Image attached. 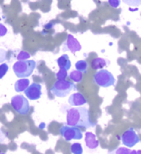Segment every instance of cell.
<instances>
[{"instance_id": "6da1fadb", "label": "cell", "mask_w": 141, "mask_h": 154, "mask_svg": "<svg viewBox=\"0 0 141 154\" xmlns=\"http://www.w3.org/2000/svg\"><path fill=\"white\" fill-rule=\"evenodd\" d=\"M66 121L68 125L83 129H89L96 125L91 120L90 112L86 107H74L67 110Z\"/></svg>"}, {"instance_id": "7a4b0ae2", "label": "cell", "mask_w": 141, "mask_h": 154, "mask_svg": "<svg viewBox=\"0 0 141 154\" xmlns=\"http://www.w3.org/2000/svg\"><path fill=\"white\" fill-rule=\"evenodd\" d=\"M36 67V63L35 60H23L17 61L13 66V72L15 75L19 79L28 78L34 72Z\"/></svg>"}, {"instance_id": "3957f363", "label": "cell", "mask_w": 141, "mask_h": 154, "mask_svg": "<svg viewBox=\"0 0 141 154\" xmlns=\"http://www.w3.org/2000/svg\"><path fill=\"white\" fill-rule=\"evenodd\" d=\"M76 89L74 83L69 80H57L50 89L51 93L57 97H65L66 96Z\"/></svg>"}, {"instance_id": "277c9868", "label": "cell", "mask_w": 141, "mask_h": 154, "mask_svg": "<svg viewBox=\"0 0 141 154\" xmlns=\"http://www.w3.org/2000/svg\"><path fill=\"white\" fill-rule=\"evenodd\" d=\"M93 81L97 86L102 88H109L116 84L115 77L111 72L106 69L97 71L93 76Z\"/></svg>"}, {"instance_id": "5b68a950", "label": "cell", "mask_w": 141, "mask_h": 154, "mask_svg": "<svg viewBox=\"0 0 141 154\" xmlns=\"http://www.w3.org/2000/svg\"><path fill=\"white\" fill-rule=\"evenodd\" d=\"M13 108L20 115H27L30 110V105L27 98L22 95H16L11 99Z\"/></svg>"}, {"instance_id": "8992f818", "label": "cell", "mask_w": 141, "mask_h": 154, "mask_svg": "<svg viewBox=\"0 0 141 154\" xmlns=\"http://www.w3.org/2000/svg\"><path fill=\"white\" fill-rule=\"evenodd\" d=\"M60 134L66 141H71L73 139L79 140L83 138V133L78 127L70 125H63L60 129Z\"/></svg>"}, {"instance_id": "52a82bcc", "label": "cell", "mask_w": 141, "mask_h": 154, "mask_svg": "<svg viewBox=\"0 0 141 154\" xmlns=\"http://www.w3.org/2000/svg\"><path fill=\"white\" fill-rule=\"evenodd\" d=\"M140 139L139 138L137 133L133 128H130L126 131L123 133L121 135V142L123 145H125L127 148H133L135 145L139 143Z\"/></svg>"}, {"instance_id": "ba28073f", "label": "cell", "mask_w": 141, "mask_h": 154, "mask_svg": "<svg viewBox=\"0 0 141 154\" xmlns=\"http://www.w3.org/2000/svg\"><path fill=\"white\" fill-rule=\"evenodd\" d=\"M81 49L82 46L79 41L72 35H68L67 40L63 44V51H70L72 54H75L76 52L81 51Z\"/></svg>"}, {"instance_id": "9c48e42d", "label": "cell", "mask_w": 141, "mask_h": 154, "mask_svg": "<svg viewBox=\"0 0 141 154\" xmlns=\"http://www.w3.org/2000/svg\"><path fill=\"white\" fill-rule=\"evenodd\" d=\"M26 97L29 100L35 101L40 99L41 97V85L37 82H32L31 85L24 91Z\"/></svg>"}, {"instance_id": "30bf717a", "label": "cell", "mask_w": 141, "mask_h": 154, "mask_svg": "<svg viewBox=\"0 0 141 154\" xmlns=\"http://www.w3.org/2000/svg\"><path fill=\"white\" fill-rule=\"evenodd\" d=\"M87 103L86 98L80 92H75L69 98V104L72 106H82Z\"/></svg>"}, {"instance_id": "8fae6325", "label": "cell", "mask_w": 141, "mask_h": 154, "mask_svg": "<svg viewBox=\"0 0 141 154\" xmlns=\"http://www.w3.org/2000/svg\"><path fill=\"white\" fill-rule=\"evenodd\" d=\"M85 143L87 148L89 149H96L99 146V141L97 140V136L92 132H87L85 134Z\"/></svg>"}, {"instance_id": "7c38bea8", "label": "cell", "mask_w": 141, "mask_h": 154, "mask_svg": "<svg viewBox=\"0 0 141 154\" xmlns=\"http://www.w3.org/2000/svg\"><path fill=\"white\" fill-rule=\"evenodd\" d=\"M29 86H30V80L27 78H24V79H18L15 82L14 88L17 92H22L25 91Z\"/></svg>"}, {"instance_id": "4fadbf2b", "label": "cell", "mask_w": 141, "mask_h": 154, "mask_svg": "<svg viewBox=\"0 0 141 154\" xmlns=\"http://www.w3.org/2000/svg\"><path fill=\"white\" fill-rule=\"evenodd\" d=\"M109 61L102 58H96L92 60L91 63L92 69H95V70H98V69H102L105 67L109 65Z\"/></svg>"}, {"instance_id": "5bb4252c", "label": "cell", "mask_w": 141, "mask_h": 154, "mask_svg": "<svg viewBox=\"0 0 141 154\" xmlns=\"http://www.w3.org/2000/svg\"><path fill=\"white\" fill-rule=\"evenodd\" d=\"M57 64L60 69L69 70L71 68V61L69 60L68 54H63L57 60Z\"/></svg>"}, {"instance_id": "9a60e30c", "label": "cell", "mask_w": 141, "mask_h": 154, "mask_svg": "<svg viewBox=\"0 0 141 154\" xmlns=\"http://www.w3.org/2000/svg\"><path fill=\"white\" fill-rule=\"evenodd\" d=\"M69 79L74 82H80L83 80V72L78 70H74L69 74Z\"/></svg>"}, {"instance_id": "2e32d148", "label": "cell", "mask_w": 141, "mask_h": 154, "mask_svg": "<svg viewBox=\"0 0 141 154\" xmlns=\"http://www.w3.org/2000/svg\"><path fill=\"white\" fill-rule=\"evenodd\" d=\"M75 69L78 71L86 73L87 70H88V63H87V61L83 60L77 61L75 63Z\"/></svg>"}, {"instance_id": "e0dca14e", "label": "cell", "mask_w": 141, "mask_h": 154, "mask_svg": "<svg viewBox=\"0 0 141 154\" xmlns=\"http://www.w3.org/2000/svg\"><path fill=\"white\" fill-rule=\"evenodd\" d=\"M71 152L73 154H83V149L81 143H73L71 145Z\"/></svg>"}, {"instance_id": "ac0fdd59", "label": "cell", "mask_w": 141, "mask_h": 154, "mask_svg": "<svg viewBox=\"0 0 141 154\" xmlns=\"http://www.w3.org/2000/svg\"><path fill=\"white\" fill-rule=\"evenodd\" d=\"M30 57H31V54L28 52L22 51L19 52L17 56V61H23V60H27L28 59H30Z\"/></svg>"}, {"instance_id": "d6986e66", "label": "cell", "mask_w": 141, "mask_h": 154, "mask_svg": "<svg viewBox=\"0 0 141 154\" xmlns=\"http://www.w3.org/2000/svg\"><path fill=\"white\" fill-rule=\"evenodd\" d=\"M68 77V70L64 69H60L59 72L56 73L57 80H64Z\"/></svg>"}, {"instance_id": "ffe728a7", "label": "cell", "mask_w": 141, "mask_h": 154, "mask_svg": "<svg viewBox=\"0 0 141 154\" xmlns=\"http://www.w3.org/2000/svg\"><path fill=\"white\" fill-rule=\"evenodd\" d=\"M8 69H9V67H8V65L7 63L0 64V79H2L4 76L6 75Z\"/></svg>"}, {"instance_id": "44dd1931", "label": "cell", "mask_w": 141, "mask_h": 154, "mask_svg": "<svg viewBox=\"0 0 141 154\" xmlns=\"http://www.w3.org/2000/svg\"><path fill=\"white\" fill-rule=\"evenodd\" d=\"M122 2L130 7H139L141 5V0H122Z\"/></svg>"}, {"instance_id": "7402d4cb", "label": "cell", "mask_w": 141, "mask_h": 154, "mask_svg": "<svg viewBox=\"0 0 141 154\" xmlns=\"http://www.w3.org/2000/svg\"><path fill=\"white\" fill-rule=\"evenodd\" d=\"M130 150L129 148H118L116 151L113 152V154H130Z\"/></svg>"}, {"instance_id": "603a6c76", "label": "cell", "mask_w": 141, "mask_h": 154, "mask_svg": "<svg viewBox=\"0 0 141 154\" xmlns=\"http://www.w3.org/2000/svg\"><path fill=\"white\" fill-rule=\"evenodd\" d=\"M108 3L113 8H117L121 5V0H108Z\"/></svg>"}, {"instance_id": "cb8c5ba5", "label": "cell", "mask_w": 141, "mask_h": 154, "mask_svg": "<svg viewBox=\"0 0 141 154\" xmlns=\"http://www.w3.org/2000/svg\"><path fill=\"white\" fill-rule=\"evenodd\" d=\"M7 60V51L3 49H0V63H3Z\"/></svg>"}, {"instance_id": "d4e9b609", "label": "cell", "mask_w": 141, "mask_h": 154, "mask_svg": "<svg viewBox=\"0 0 141 154\" xmlns=\"http://www.w3.org/2000/svg\"><path fill=\"white\" fill-rule=\"evenodd\" d=\"M7 33H8V29L6 26L2 23H0V36L1 37L4 36V35H6Z\"/></svg>"}, {"instance_id": "484cf974", "label": "cell", "mask_w": 141, "mask_h": 154, "mask_svg": "<svg viewBox=\"0 0 141 154\" xmlns=\"http://www.w3.org/2000/svg\"><path fill=\"white\" fill-rule=\"evenodd\" d=\"M5 139H6V136L4 134V133L0 129V143H3V142L5 141Z\"/></svg>"}, {"instance_id": "4316f807", "label": "cell", "mask_w": 141, "mask_h": 154, "mask_svg": "<svg viewBox=\"0 0 141 154\" xmlns=\"http://www.w3.org/2000/svg\"><path fill=\"white\" fill-rule=\"evenodd\" d=\"M130 154H137V151H135V150H134V151H131L130 152Z\"/></svg>"}, {"instance_id": "83f0119b", "label": "cell", "mask_w": 141, "mask_h": 154, "mask_svg": "<svg viewBox=\"0 0 141 154\" xmlns=\"http://www.w3.org/2000/svg\"><path fill=\"white\" fill-rule=\"evenodd\" d=\"M137 154H141V150H139V151H137Z\"/></svg>"}, {"instance_id": "f1b7e54d", "label": "cell", "mask_w": 141, "mask_h": 154, "mask_svg": "<svg viewBox=\"0 0 141 154\" xmlns=\"http://www.w3.org/2000/svg\"><path fill=\"white\" fill-rule=\"evenodd\" d=\"M0 154H6V153H3V152H0Z\"/></svg>"}, {"instance_id": "f546056e", "label": "cell", "mask_w": 141, "mask_h": 154, "mask_svg": "<svg viewBox=\"0 0 141 154\" xmlns=\"http://www.w3.org/2000/svg\"></svg>"}, {"instance_id": "4dcf8cb0", "label": "cell", "mask_w": 141, "mask_h": 154, "mask_svg": "<svg viewBox=\"0 0 141 154\" xmlns=\"http://www.w3.org/2000/svg\"><path fill=\"white\" fill-rule=\"evenodd\" d=\"M0 37H1V36H0Z\"/></svg>"}]
</instances>
